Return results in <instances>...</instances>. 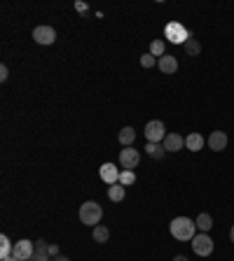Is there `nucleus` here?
I'll return each mask as SVG.
<instances>
[{"label": "nucleus", "instance_id": "obj_1", "mask_svg": "<svg viewBox=\"0 0 234 261\" xmlns=\"http://www.w3.org/2000/svg\"><path fill=\"white\" fill-rule=\"evenodd\" d=\"M171 236L176 241H192L197 236V224L190 217H176L171 221Z\"/></svg>", "mask_w": 234, "mask_h": 261}, {"label": "nucleus", "instance_id": "obj_2", "mask_svg": "<svg viewBox=\"0 0 234 261\" xmlns=\"http://www.w3.org/2000/svg\"><path fill=\"white\" fill-rule=\"evenodd\" d=\"M101 217H103V210H101L98 203L87 201V203L80 205V221H82V224H87V226H98Z\"/></svg>", "mask_w": 234, "mask_h": 261}, {"label": "nucleus", "instance_id": "obj_3", "mask_svg": "<svg viewBox=\"0 0 234 261\" xmlns=\"http://www.w3.org/2000/svg\"><path fill=\"white\" fill-rule=\"evenodd\" d=\"M192 250H194L197 257H209L213 252V238L209 233H197L192 238Z\"/></svg>", "mask_w": 234, "mask_h": 261}, {"label": "nucleus", "instance_id": "obj_4", "mask_svg": "<svg viewBox=\"0 0 234 261\" xmlns=\"http://www.w3.org/2000/svg\"><path fill=\"white\" fill-rule=\"evenodd\" d=\"M166 38H169V42H173V44H185V42L190 40V33L183 28V23H178V21H171V23H166Z\"/></svg>", "mask_w": 234, "mask_h": 261}, {"label": "nucleus", "instance_id": "obj_5", "mask_svg": "<svg viewBox=\"0 0 234 261\" xmlns=\"http://www.w3.org/2000/svg\"><path fill=\"white\" fill-rule=\"evenodd\" d=\"M164 131H166V128H164V121L152 119V121L145 124V140H148V142H164V138H166Z\"/></svg>", "mask_w": 234, "mask_h": 261}, {"label": "nucleus", "instance_id": "obj_6", "mask_svg": "<svg viewBox=\"0 0 234 261\" xmlns=\"http://www.w3.org/2000/svg\"><path fill=\"white\" fill-rule=\"evenodd\" d=\"M140 161V154L139 149H131V147H124L122 152H119V166L124 168V170H131V168H136Z\"/></svg>", "mask_w": 234, "mask_h": 261}, {"label": "nucleus", "instance_id": "obj_7", "mask_svg": "<svg viewBox=\"0 0 234 261\" xmlns=\"http://www.w3.org/2000/svg\"><path fill=\"white\" fill-rule=\"evenodd\" d=\"M33 40L38 44H54L56 42V31L52 26H38V28H33Z\"/></svg>", "mask_w": 234, "mask_h": 261}, {"label": "nucleus", "instance_id": "obj_8", "mask_svg": "<svg viewBox=\"0 0 234 261\" xmlns=\"http://www.w3.org/2000/svg\"><path fill=\"white\" fill-rule=\"evenodd\" d=\"M33 252H35V245H33V241H19V242H14V250H12V254L17 257L19 261H31L33 257Z\"/></svg>", "mask_w": 234, "mask_h": 261}, {"label": "nucleus", "instance_id": "obj_9", "mask_svg": "<svg viewBox=\"0 0 234 261\" xmlns=\"http://www.w3.org/2000/svg\"><path fill=\"white\" fill-rule=\"evenodd\" d=\"M98 175H101V180L106 182L108 187L110 184H117L119 182V170H117L113 163H103V166L98 168Z\"/></svg>", "mask_w": 234, "mask_h": 261}, {"label": "nucleus", "instance_id": "obj_10", "mask_svg": "<svg viewBox=\"0 0 234 261\" xmlns=\"http://www.w3.org/2000/svg\"><path fill=\"white\" fill-rule=\"evenodd\" d=\"M164 149L166 152H181L183 147H185V138L178 136V133H166V138H164Z\"/></svg>", "mask_w": 234, "mask_h": 261}, {"label": "nucleus", "instance_id": "obj_11", "mask_svg": "<svg viewBox=\"0 0 234 261\" xmlns=\"http://www.w3.org/2000/svg\"><path fill=\"white\" fill-rule=\"evenodd\" d=\"M206 142H209V147H211L213 152H223L225 147H227V133L225 131H213Z\"/></svg>", "mask_w": 234, "mask_h": 261}, {"label": "nucleus", "instance_id": "obj_12", "mask_svg": "<svg viewBox=\"0 0 234 261\" xmlns=\"http://www.w3.org/2000/svg\"><path fill=\"white\" fill-rule=\"evenodd\" d=\"M157 65H160V70L164 75H173L176 70H178V59L171 56V54H164L160 61H157Z\"/></svg>", "mask_w": 234, "mask_h": 261}, {"label": "nucleus", "instance_id": "obj_13", "mask_svg": "<svg viewBox=\"0 0 234 261\" xmlns=\"http://www.w3.org/2000/svg\"><path fill=\"white\" fill-rule=\"evenodd\" d=\"M31 261H52V257H49V245L45 241H35V252H33Z\"/></svg>", "mask_w": 234, "mask_h": 261}, {"label": "nucleus", "instance_id": "obj_14", "mask_svg": "<svg viewBox=\"0 0 234 261\" xmlns=\"http://www.w3.org/2000/svg\"><path fill=\"white\" fill-rule=\"evenodd\" d=\"M204 142H206V140L202 138V133H190V136L185 138V149H190V152H199V149L204 147Z\"/></svg>", "mask_w": 234, "mask_h": 261}, {"label": "nucleus", "instance_id": "obj_15", "mask_svg": "<svg viewBox=\"0 0 234 261\" xmlns=\"http://www.w3.org/2000/svg\"><path fill=\"white\" fill-rule=\"evenodd\" d=\"M194 224H197V229H199V233H209V231L213 229V217L209 215V212H202L197 220H194Z\"/></svg>", "mask_w": 234, "mask_h": 261}, {"label": "nucleus", "instance_id": "obj_16", "mask_svg": "<svg viewBox=\"0 0 234 261\" xmlns=\"http://www.w3.org/2000/svg\"><path fill=\"white\" fill-rule=\"evenodd\" d=\"M117 140H119V142H122L124 147H131V142L136 140V131H134L131 126H124V128L117 133Z\"/></svg>", "mask_w": 234, "mask_h": 261}, {"label": "nucleus", "instance_id": "obj_17", "mask_svg": "<svg viewBox=\"0 0 234 261\" xmlns=\"http://www.w3.org/2000/svg\"><path fill=\"white\" fill-rule=\"evenodd\" d=\"M164 145H160V142H148L145 145V154H148L150 159H155V161H160V159H164Z\"/></svg>", "mask_w": 234, "mask_h": 261}, {"label": "nucleus", "instance_id": "obj_18", "mask_svg": "<svg viewBox=\"0 0 234 261\" xmlns=\"http://www.w3.org/2000/svg\"><path fill=\"white\" fill-rule=\"evenodd\" d=\"M124 191H127V187H122L119 182H117V184H110V187H108V199L113 201V203H119V201L124 199Z\"/></svg>", "mask_w": 234, "mask_h": 261}, {"label": "nucleus", "instance_id": "obj_19", "mask_svg": "<svg viewBox=\"0 0 234 261\" xmlns=\"http://www.w3.org/2000/svg\"><path fill=\"white\" fill-rule=\"evenodd\" d=\"M92 238H94V242L103 245V242H108V238H110V229H108V226H103V224H98V226H94Z\"/></svg>", "mask_w": 234, "mask_h": 261}, {"label": "nucleus", "instance_id": "obj_20", "mask_svg": "<svg viewBox=\"0 0 234 261\" xmlns=\"http://www.w3.org/2000/svg\"><path fill=\"white\" fill-rule=\"evenodd\" d=\"M183 49H185V54H187V56H199V54H202V44H199V40H197V38H190V40L183 44Z\"/></svg>", "mask_w": 234, "mask_h": 261}, {"label": "nucleus", "instance_id": "obj_21", "mask_svg": "<svg viewBox=\"0 0 234 261\" xmlns=\"http://www.w3.org/2000/svg\"><path fill=\"white\" fill-rule=\"evenodd\" d=\"M12 242H10V238L7 236H0V259H5V257H10L12 254Z\"/></svg>", "mask_w": 234, "mask_h": 261}, {"label": "nucleus", "instance_id": "obj_22", "mask_svg": "<svg viewBox=\"0 0 234 261\" xmlns=\"http://www.w3.org/2000/svg\"><path fill=\"white\" fill-rule=\"evenodd\" d=\"M134 182H136L134 170H122V173H119V184H122V187H129V184H134Z\"/></svg>", "mask_w": 234, "mask_h": 261}, {"label": "nucleus", "instance_id": "obj_23", "mask_svg": "<svg viewBox=\"0 0 234 261\" xmlns=\"http://www.w3.org/2000/svg\"><path fill=\"white\" fill-rule=\"evenodd\" d=\"M150 54H152L155 59H162V56H164V42L162 40L150 42Z\"/></svg>", "mask_w": 234, "mask_h": 261}, {"label": "nucleus", "instance_id": "obj_24", "mask_svg": "<svg viewBox=\"0 0 234 261\" xmlns=\"http://www.w3.org/2000/svg\"><path fill=\"white\" fill-rule=\"evenodd\" d=\"M157 61H160V59H155L152 54H143V56H140V65H143V68H152V65H157Z\"/></svg>", "mask_w": 234, "mask_h": 261}, {"label": "nucleus", "instance_id": "obj_25", "mask_svg": "<svg viewBox=\"0 0 234 261\" xmlns=\"http://www.w3.org/2000/svg\"><path fill=\"white\" fill-rule=\"evenodd\" d=\"M75 10L80 12V14H87V10H89V7H87V2H82V0H77V2H75Z\"/></svg>", "mask_w": 234, "mask_h": 261}, {"label": "nucleus", "instance_id": "obj_26", "mask_svg": "<svg viewBox=\"0 0 234 261\" xmlns=\"http://www.w3.org/2000/svg\"><path fill=\"white\" fill-rule=\"evenodd\" d=\"M7 77H10V70H7V65H0V80L5 82Z\"/></svg>", "mask_w": 234, "mask_h": 261}, {"label": "nucleus", "instance_id": "obj_27", "mask_svg": "<svg viewBox=\"0 0 234 261\" xmlns=\"http://www.w3.org/2000/svg\"><path fill=\"white\" fill-rule=\"evenodd\" d=\"M56 254H61L59 245H49V257H56Z\"/></svg>", "mask_w": 234, "mask_h": 261}, {"label": "nucleus", "instance_id": "obj_28", "mask_svg": "<svg viewBox=\"0 0 234 261\" xmlns=\"http://www.w3.org/2000/svg\"><path fill=\"white\" fill-rule=\"evenodd\" d=\"M52 261H70L68 257H64V254H56V257H52Z\"/></svg>", "mask_w": 234, "mask_h": 261}, {"label": "nucleus", "instance_id": "obj_29", "mask_svg": "<svg viewBox=\"0 0 234 261\" xmlns=\"http://www.w3.org/2000/svg\"><path fill=\"white\" fill-rule=\"evenodd\" d=\"M173 261H187V257H183V254H178V257H173Z\"/></svg>", "mask_w": 234, "mask_h": 261}, {"label": "nucleus", "instance_id": "obj_30", "mask_svg": "<svg viewBox=\"0 0 234 261\" xmlns=\"http://www.w3.org/2000/svg\"><path fill=\"white\" fill-rule=\"evenodd\" d=\"M2 261H19V259H17L14 254H10V257H5V259H2Z\"/></svg>", "mask_w": 234, "mask_h": 261}, {"label": "nucleus", "instance_id": "obj_31", "mask_svg": "<svg viewBox=\"0 0 234 261\" xmlns=\"http://www.w3.org/2000/svg\"><path fill=\"white\" fill-rule=\"evenodd\" d=\"M230 241L234 242V224H232V229H230Z\"/></svg>", "mask_w": 234, "mask_h": 261}]
</instances>
